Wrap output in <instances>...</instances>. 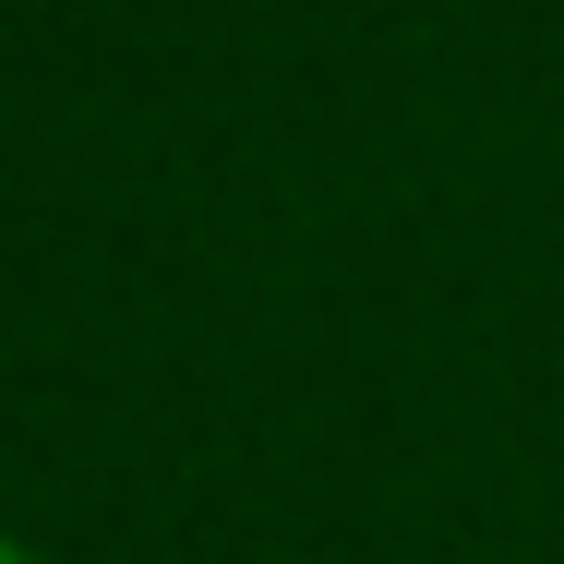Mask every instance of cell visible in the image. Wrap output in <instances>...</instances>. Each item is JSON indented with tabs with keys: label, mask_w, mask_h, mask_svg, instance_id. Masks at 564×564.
Returning a JSON list of instances; mask_svg holds the SVG:
<instances>
[{
	"label": "cell",
	"mask_w": 564,
	"mask_h": 564,
	"mask_svg": "<svg viewBox=\"0 0 564 564\" xmlns=\"http://www.w3.org/2000/svg\"><path fill=\"white\" fill-rule=\"evenodd\" d=\"M0 564H36V553H12V541H0Z\"/></svg>",
	"instance_id": "6da1fadb"
}]
</instances>
